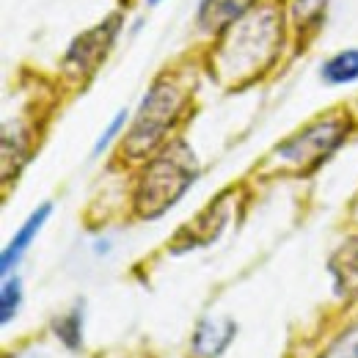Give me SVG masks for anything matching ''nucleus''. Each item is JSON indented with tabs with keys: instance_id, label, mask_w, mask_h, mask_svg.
I'll list each match as a JSON object with an SVG mask.
<instances>
[{
	"instance_id": "nucleus-1",
	"label": "nucleus",
	"mask_w": 358,
	"mask_h": 358,
	"mask_svg": "<svg viewBox=\"0 0 358 358\" xmlns=\"http://www.w3.org/2000/svg\"><path fill=\"white\" fill-rule=\"evenodd\" d=\"M281 45V14L268 6L245 14L221 34V42L213 50V69L226 86H240L259 78Z\"/></svg>"
},
{
	"instance_id": "nucleus-2",
	"label": "nucleus",
	"mask_w": 358,
	"mask_h": 358,
	"mask_svg": "<svg viewBox=\"0 0 358 358\" xmlns=\"http://www.w3.org/2000/svg\"><path fill=\"white\" fill-rule=\"evenodd\" d=\"M196 177H199V166L193 152L182 141L166 146L138 179L135 213L141 218H160L185 196V190L196 182Z\"/></svg>"
},
{
	"instance_id": "nucleus-3",
	"label": "nucleus",
	"mask_w": 358,
	"mask_h": 358,
	"mask_svg": "<svg viewBox=\"0 0 358 358\" xmlns=\"http://www.w3.org/2000/svg\"><path fill=\"white\" fill-rule=\"evenodd\" d=\"M182 102H185V94L171 80H157L149 89V94L143 96V102L138 108L133 130L124 141V149L130 157H146L163 143L166 133L177 122Z\"/></svg>"
},
{
	"instance_id": "nucleus-4",
	"label": "nucleus",
	"mask_w": 358,
	"mask_h": 358,
	"mask_svg": "<svg viewBox=\"0 0 358 358\" xmlns=\"http://www.w3.org/2000/svg\"><path fill=\"white\" fill-rule=\"evenodd\" d=\"M348 135V119L342 116H331V119H320L309 127H303L301 133L287 138L275 155L281 160H287L289 166L298 169H317Z\"/></svg>"
},
{
	"instance_id": "nucleus-5",
	"label": "nucleus",
	"mask_w": 358,
	"mask_h": 358,
	"mask_svg": "<svg viewBox=\"0 0 358 358\" xmlns=\"http://www.w3.org/2000/svg\"><path fill=\"white\" fill-rule=\"evenodd\" d=\"M119 28H122V17H108L105 22L94 25L91 31L80 34L69 50H66V58H64V69L72 75V78H91L96 72V66L105 61L110 45L116 42L119 36Z\"/></svg>"
},
{
	"instance_id": "nucleus-6",
	"label": "nucleus",
	"mask_w": 358,
	"mask_h": 358,
	"mask_svg": "<svg viewBox=\"0 0 358 358\" xmlns=\"http://www.w3.org/2000/svg\"><path fill=\"white\" fill-rule=\"evenodd\" d=\"M254 3L257 0H201L196 22L204 34H224L229 25L251 14Z\"/></svg>"
},
{
	"instance_id": "nucleus-7",
	"label": "nucleus",
	"mask_w": 358,
	"mask_h": 358,
	"mask_svg": "<svg viewBox=\"0 0 358 358\" xmlns=\"http://www.w3.org/2000/svg\"><path fill=\"white\" fill-rule=\"evenodd\" d=\"M331 275H334V289L339 298H356L358 295V237L345 240L336 254L331 257Z\"/></svg>"
},
{
	"instance_id": "nucleus-8",
	"label": "nucleus",
	"mask_w": 358,
	"mask_h": 358,
	"mask_svg": "<svg viewBox=\"0 0 358 358\" xmlns=\"http://www.w3.org/2000/svg\"><path fill=\"white\" fill-rule=\"evenodd\" d=\"M50 213H52V204H42L36 213H31V218L25 221V224L20 226V231L14 234V240L6 245V251H3V259H0V270H3V275H8L11 268L22 259V254L31 248V243L36 240V234L42 231V226L45 221L50 218Z\"/></svg>"
},
{
	"instance_id": "nucleus-9",
	"label": "nucleus",
	"mask_w": 358,
	"mask_h": 358,
	"mask_svg": "<svg viewBox=\"0 0 358 358\" xmlns=\"http://www.w3.org/2000/svg\"><path fill=\"white\" fill-rule=\"evenodd\" d=\"M234 331H237V325L231 320H221V322L218 320H204V322H199V328L193 334V348H196L199 356L204 358L218 356L231 342Z\"/></svg>"
},
{
	"instance_id": "nucleus-10",
	"label": "nucleus",
	"mask_w": 358,
	"mask_h": 358,
	"mask_svg": "<svg viewBox=\"0 0 358 358\" xmlns=\"http://www.w3.org/2000/svg\"><path fill=\"white\" fill-rule=\"evenodd\" d=\"M322 80L331 83V86H345V83H353L358 80V50H339L336 55H331L322 69H320Z\"/></svg>"
},
{
	"instance_id": "nucleus-11",
	"label": "nucleus",
	"mask_w": 358,
	"mask_h": 358,
	"mask_svg": "<svg viewBox=\"0 0 358 358\" xmlns=\"http://www.w3.org/2000/svg\"><path fill=\"white\" fill-rule=\"evenodd\" d=\"M52 331H55V336H58L69 350H78L80 342H83V312H80V306H75L72 312L58 317V320L52 322Z\"/></svg>"
},
{
	"instance_id": "nucleus-12",
	"label": "nucleus",
	"mask_w": 358,
	"mask_h": 358,
	"mask_svg": "<svg viewBox=\"0 0 358 358\" xmlns=\"http://www.w3.org/2000/svg\"><path fill=\"white\" fill-rule=\"evenodd\" d=\"M320 358H358V320L350 328H345Z\"/></svg>"
},
{
	"instance_id": "nucleus-13",
	"label": "nucleus",
	"mask_w": 358,
	"mask_h": 358,
	"mask_svg": "<svg viewBox=\"0 0 358 358\" xmlns=\"http://www.w3.org/2000/svg\"><path fill=\"white\" fill-rule=\"evenodd\" d=\"M22 301V284L20 278H6L3 281V295H0V322L8 325Z\"/></svg>"
},
{
	"instance_id": "nucleus-14",
	"label": "nucleus",
	"mask_w": 358,
	"mask_h": 358,
	"mask_svg": "<svg viewBox=\"0 0 358 358\" xmlns=\"http://www.w3.org/2000/svg\"><path fill=\"white\" fill-rule=\"evenodd\" d=\"M127 124V110H119L116 116H113V122L105 127V133L96 138V143H94V155H99V152H105L108 146H110V141L119 135V130Z\"/></svg>"
},
{
	"instance_id": "nucleus-15",
	"label": "nucleus",
	"mask_w": 358,
	"mask_h": 358,
	"mask_svg": "<svg viewBox=\"0 0 358 358\" xmlns=\"http://www.w3.org/2000/svg\"><path fill=\"white\" fill-rule=\"evenodd\" d=\"M325 11V0H295V17L298 25H306L312 20H320Z\"/></svg>"
},
{
	"instance_id": "nucleus-16",
	"label": "nucleus",
	"mask_w": 358,
	"mask_h": 358,
	"mask_svg": "<svg viewBox=\"0 0 358 358\" xmlns=\"http://www.w3.org/2000/svg\"><path fill=\"white\" fill-rule=\"evenodd\" d=\"M157 3H163V0H146V6H157Z\"/></svg>"
}]
</instances>
